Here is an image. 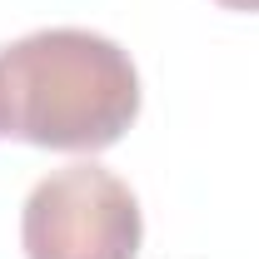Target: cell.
<instances>
[{
	"instance_id": "6da1fadb",
	"label": "cell",
	"mask_w": 259,
	"mask_h": 259,
	"mask_svg": "<svg viewBox=\"0 0 259 259\" xmlns=\"http://www.w3.org/2000/svg\"><path fill=\"white\" fill-rule=\"evenodd\" d=\"M140 115V70L110 35L55 25L0 50V135L35 150H110Z\"/></svg>"
},
{
	"instance_id": "7a4b0ae2",
	"label": "cell",
	"mask_w": 259,
	"mask_h": 259,
	"mask_svg": "<svg viewBox=\"0 0 259 259\" xmlns=\"http://www.w3.org/2000/svg\"><path fill=\"white\" fill-rule=\"evenodd\" d=\"M140 239L145 220L135 190L95 160L50 169L20 209L25 259H135Z\"/></svg>"
},
{
	"instance_id": "3957f363",
	"label": "cell",
	"mask_w": 259,
	"mask_h": 259,
	"mask_svg": "<svg viewBox=\"0 0 259 259\" xmlns=\"http://www.w3.org/2000/svg\"><path fill=\"white\" fill-rule=\"evenodd\" d=\"M225 10H249V15H259V0H220Z\"/></svg>"
}]
</instances>
